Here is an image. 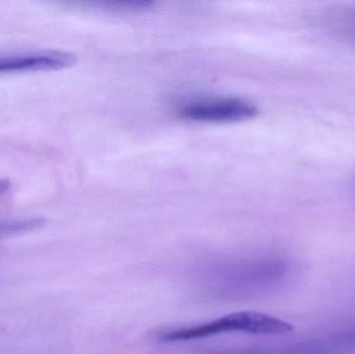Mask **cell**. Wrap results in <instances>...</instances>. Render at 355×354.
<instances>
[{
  "mask_svg": "<svg viewBox=\"0 0 355 354\" xmlns=\"http://www.w3.org/2000/svg\"><path fill=\"white\" fill-rule=\"evenodd\" d=\"M76 62V55L60 50H41L0 55V73L60 70Z\"/></svg>",
  "mask_w": 355,
  "mask_h": 354,
  "instance_id": "3957f363",
  "label": "cell"
},
{
  "mask_svg": "<svg viewBox=\"0 0 355 354\" xmlns=\"http://www.w3.org/2000/svg\"><path fill=\"white\" fill-rule=\"evenodd\" d=\"M329 19L327 26L334 33L355 43V8L337 10Z\"/></svg>",
  "mask_w": 355,
  "mask_h": 354,
  "instance_id": "277c9868",
  "label": "cell"
},
{
  "mask_svg": "<svg viewBox=\"0 0 355 354\" xmlns=\"http://www.w3.org/2000/svg\"><path fill=\"white\" fill-rule=\"evenodd\" d=\"M294 326L279 318L257 312H239L223 316L214 321L191 328H178L160 335L164 342H182L208 338L223 333L243 332L258 335H284Z\"/></svg>",
  "mask_w": 355,
  "mask_h": 354,
  "instance_id": "6da1fadb",
  "label": "cell"
},
{
  "mask_svg": "<svg viewBox=\"0 0 355 354\" xmlns=\"http://www.w3.org/2000/svg\"><path fill=\"white\" fill-rule=\"evenodd\" d=\"M10 181L8 179H0V197L3 195L10 189Z\"/></svg>",
  "mask_w": 355,
  "mask_h": 354,
  "instance_id": "5b68a950",
  "label": "cell"
},
{
  "mask_svg": "<svg viewBox=\"0 0 355 354\" xmlns=\"http://www.w3.org/2000/svg\"><path fill=\"white\" fill-rule=\"evenodd\" d=\"M180 116L198 122L233 123L254 118L258 107L239 98H217L194 101L182 106Z\"/></svg>",
  "mask_w": 355,
  "mask_h": 354,
  "instance_id": "7a4b0ae2",
  "label": "cell"
}]
</instances>
